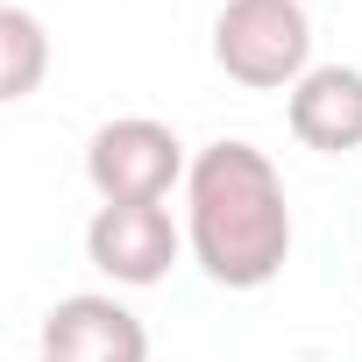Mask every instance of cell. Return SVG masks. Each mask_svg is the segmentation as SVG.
<instances>
[{"label": "cell", "mask_w": 362, "mask_h": 362, "mask_svg": "<svg viewBox=\"0 0 362 362\" xmlns=\"http://www.w3.org/2000/svg\"><path fill=\"white\" fill-rule=\"evenodd\" d=\"M185 242L228 291H263L291 256V199L256 142H214L185 177Z\"/></svg>", "instance_id": "cell-1"}, {"label": "cell", "mask_w": 362, "mask_h": 362, "mask_svg": "<svg viewBox=\"0 0 362 362\" xmlns=\"http://www.w3.org/2000/svg\"><path fill=\"white\" fill-rule=\"evenodd\" d=\"M214 64L249 93H291L313 71V22L298 0H228L214 15Z\"/></svg>", "instance_id": "cell-2"}, {"label": "cell", "mask_w": 362, "mask_h": 362, "mask_svg": "<svg viewBox=\"0 0 362 362\" xmlns=\"http://www.w3.org/2000/svg\"><path fill=\"white\" fill-rule=\"evenodd\" d=\"M86 177H93L100 206H163V192L177 177H192V163H185L177 128H163L149 114H121V121L93 128Z\"/></svg>", "instance_id": "cell-3"}, {"label": "cell", "mask_w": 362, "mask_h": 362, "mask_svg": "<svg viewBox=\"0 0 362 362\" xmlns=\"http://www.w3.org/2000/svg\"><path fill=\"white\" fill-rule=\"evenodd\" d=\"M177 249H185V235H177V221L163 206H100L93 228H86V256L100 277L114 284H163Z\"/></svg>", "instance_id": "cell-4"}, {"label": "cell", "mask_w": 362, "mask_h": 362, "mask_svg": "<svg viewBox=\"0 0 362 362\" xmlns=\"http://www.w3.org/2000/svg\"><path fill=\"white\" fill-rule=\"evenodd\" d=\"M43 355L50 362H149V334L114 291H71L43 320Z\"/></svg>", "instance_id": "cell-5"}, {"label": "cell", "mask_w": 362, "mask_h": 362, "mask_svg": "<svg viewBox=\"0 0 362 362\" xmlns=\"http://www.w3.org/2000/svg\"><path fill=\"white\" fill-rule=\"evenodd\" d=\"M284 121L305 149L320 156H348L362 149V71L355 64H313L291 100H284Z\"/></svg>", "instance_id": "cell-6"}, {"label": "cell", "mask_w": 362, "mask_h": 362, "mask_svg": "<svg viewBox=\"0 0 362 362\" xmlns=\"http://www.w3.org/2000/svg\"><path fill=\"white\" fill-rule=\"evenodd\" d=\"M50 64V36L29 8H0V100H29L43 86Z\"/></svg>", "instance_id": "cell-7"}, {"label": "cell", "mask_w": 362, "mask_h": 362, "mask_svg": "<svg viewBox=\"0 0 362 362\" xmlns=\"http://www.w3.org/2000/svg\"><path fill=\"white\" fill-rule=\"evenodd\" d=\"M43 362H50V355H43Z\"/></svg>", "instance_id": "cell-8"}]
</instances>
